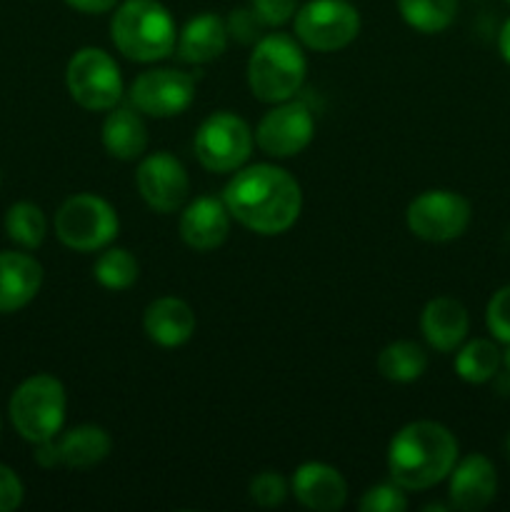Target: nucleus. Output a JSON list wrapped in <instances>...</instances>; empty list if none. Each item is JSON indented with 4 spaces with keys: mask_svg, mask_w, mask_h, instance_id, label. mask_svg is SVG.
Listing matches in <instances>:
<instances>
[{
    "mask_svg": "<svg viewBox=\"0 0 510 512\" xmlns=\"http://www.w3.org/2000/svg\"><path fill=\"white\" fill-rule=\"evenodd\" d=\"M285 495H288V483L283 480V475L273 473V470H265V473L255 475L250 480V498L260 508H278L285 500Z\"/></svg>",
    "mask_w": 510,
    "mask_h": 512,
    "instance_id": "nucleus-29",
    "label": "nucleus"
},
{
    "mask_svg": "<svg viewBox=\"0 0 510 512\" xmlns=\"http://www.w3.org/2000/svg\"><path fill=\"white\" fill-rule=\"evenodd\" d=\"M223 203L230 218L243 228L260 235H278L298 220L303 193L288 170L258 163L235 170L223 190Z\"/></svg>",
    "mask_w": 510,
    "mask_h": 512,
    "instance_id": "nucleus-1",
    "label": "nucleus"
},
{
    "mask_svg": "<svg viewBox=\"0 0 510 512\" xmlns=\"http://www.w3.org/2000/svg\"><path fill=\"white\" fill-rule=\"evenodd\" d=\"M498 48H500V55H503L505 63L510 65V18L505 20V25H503V28H500Z\"/></svg>",
    "mask_w": 510,
    "mask_h": 512,
    "instance_id": "nucleus-35",
    "label": "nucleus"
},
{
    "mask_svg": "<svg viewBox=\"0 0 510 512\" xmlns=\"http://www.w3.org/2000/svg\"><path fill=\"white\" fill-rule=\"evenodd\" d=\"M405 220L415 238L448 243L468 230L470 203L453 190H428L408 205Z\"/></svg>",
    "mask_w": 510,
    "mask_h": 512,
    "instance_id": "nucleus-10",
    "label": "nucleus"
},
{
    "mask_svg": "<svg viewBox=\"0 0 510 512\" xmlns=\"http://www.w3.org/2000/svg\"><path fill=\"white\" fill-rule=\"evenodd\" d=\"M113 440L98 425H78V428L68 430L65 435H55V438L38 443L35 450V460L43 468H63L70 470H85L93 465L103 463L108 458Z\"/></svg>",
    "mask_w": 510,
    "mask_h": 512,
    "instance_id": "nucleus-14",
    "label": "nucleus"
},
{
    "mask_svg": "<svg viewBox=\"0 0 510 512\" xmlns=\"http://www.w3.org/2000/svg\"><path fill=\"white\" fill-rule=\"evenodd\" d=\"M450 505L463 512L485 510L498 493V473L485 455L473 453L450 470Z\"/></svg>",
    "mask_w": 510,
    "mask_h": 512,
    "instance_id": "nucleus-15",
    "label": "nucleus"
},
{
    "mask_svg": "<svg viewBox=\"0 0 510 512\" xmlns=\"http://www.w3.org/2000/svg\"><path fill=\"white\" fill-rule=\"evenodd\" d=\"M503 368L510 373V343H508V348L503 350Z\"/></svg>",
    "mask_w": 510,
    "mask_h": 512,
    "instance_id": "nucleus-36",
    "label": "nucleus"
},
{
    "mask_svg": "<svg viewBox=\"0 0 510 512\" xmlns=\"http://www.w3.org/2000/svg\"><path fill=\"white\" fill-rule=\"evenodd\" d=\"M68 93L85 110H113L123 98V75L118 63L100 48H83L65 70Z\"/></svg>",
    "mask_w": 510,
    "mask_h": 512,
    "instance_id": "nucleus-8",
    "label": "nucleus"
},
{
    "mask_svg": "<svg viewBox=\"0 0 510 512\" xmlns=\"http://www.w3.org/2000/svg\"><path fill=\"white\" fill-rule=\"evenodd\" d=\"M315 135L313 110L303 100H283L263 115L255 143L270 158H293L310 145Z\"/></svg>",
    "mask_w": 510,
    "mask_h": 512,
    "instance_id": "nucleus-11",
    "label": "nucleus"
},
{
    "mask_svg": "<svg viewBox=\"0 0 510 512\" xmlns=\"http://www.w3.org/2000/svg\"><path fill=\"white\" fill-rule=\"evenodd\" d=\"M43 285V265L28 253H0V315L25 308Z\"/></svg>",
    "mask_w": 510,
    "mask_h": 512,
    "instance_id": "nucleus-18",
    "label": "nucleus"
},
{
    "mask_svg": "<svg viewBox=\"0 0 510 512\" xmlns=\"http://www.w3.org/2000/svg\"><path fill=\"white\" fill-rule=\"evenodd\" d=\"M458 463V440L445 425L418 420L395 433L388 448V473L403 490H428L443 483Z\"/></svg>",
    "mask_w": 510,
    "mask_h": 512,
    "instance_id": "nucleus-2",
    "label": "nucleus"
},
{
    "mask_svg": "<svg viewBox=\"0 0 510 512\" xmlns=\"http://www.w3.org/2000/svg\"><path fill=\"white\" fill-rule=\"evenodd\" d=\"M195 83L188 73L170 68L145 70L130 85V103L150 118H173L190 108Z\"/></svg>",
    "mask_w": 510,
    "mask_h": 512,
    "instance_id": "nucleus-12",
    "label": "nucleus"
},
{
    "mask_svg": "<svg viewBox=\"0 0 510 512\" xmlns=\"http://www.w3.org/2000/svg\"><path fill=\"white\" fill-rule=\"evenodd\" d=\"M395 3L405 23L425 35L443 33L458 15V0H395Z\"/></svg>",
    "mask_w": 510,
    "mask_h": 512,
    "instance_id": "nucleus-25",
    "label": "nucleus"
},
{
    "mask_svg": "<svg viewBox=\"0 0 510 512\" xmlns=\"http://www.w3.org/2000/svg\"><path fill=\"white\" fill-rule=\"evenodd\" d=\"M103 148L118 160L143 158L148 148V128L138 108H113L103 123Z\"/></svg>",
    "mask_w": 510,
    "mask_h": 512,
    "instance_id": "nucleus-22",
    "label": "nucleus"
},
{
    "mask_svg": "<svg viewBox=\"0 0 510 512\" xmlns=\"http://www.w3.org/2000/svg\"><path fill=\"white\" fill-rule=\"evenodd\" d=\"M428 370V353L413 340H398L378 355V373L390 383H413Z\"/></svg>",
    "mask_w": 510,
    "mask_h": 512,
    "instance_id": "nucleus-24",
    "label": "nucleus"
},
{
    "mask_svg": "<svg viewBox=\"0 0 510 512\" xmlns=\"http://www.w3.org/2000/svg\"><path fill=\"white\" fill-rule=\"evenodd\" d=\"M250 8L255 10L265 28H278L298 13V0H250Z\"/></svg>",
    "mask_w": 510,
    "mask_h": 512,
    "instance_id": "nucleus-32",
    "label": "nucleus"
},
{
    "mask_svg": "<svg viewBox=\"0 0 510 512\" xmlns=\"http://www.w3.org/2000/svg\"><path fill=\"white\" fill-rule=\"evenodd\" d=\"M5 233L13 243L20 248L35 250L43 245L45 233H48V223H45L43 210L35 203H15L5 213Z\"/></svg>",
    "mask_w": 510,
    "mask_h": 512,
    "instance_id": "nucleus-26",
    "label": "nucleus"
},
{
    "mask_svg": "<svg viewBox=\"0 0 510 512\" xmlns=\"http://www.w3.org/2000/svg\"><path fill=\"white\" fill-rule=\"evenodd\" d=\"M308 60L298 40L285 33H270L255 43L248 60V85L263 103H283L295 98L305 83Z\"/></svg>",
    "mask_w": 510,
    "mask_h": 512,
    "instance_id": "nucleus-4",
    "label": "nucleus"
},
{
    "mask_svg": "<svg viewBox=\"0 0 510 512\" xmlns=\"http://www.w3.org/2000/svg\"><path fill=\"white\" fill-rule=\"evenodd\" d=\"M23 483H20L18 475L8 468V465H0V512H13L23 503Z\"/></svg>",
    "mask_w": 510,
    "mask_h": 512,
    "instance_id": "nucleus-33",
    "label": "nucleus"
},
{
    "mask_svg": "<svg viewBox=\"0 0 510 512\" xmlns=\"http://www.w3.org/2000/svg\"><path fill=\"white\" fill-rule=\"evenodd\" d=\"M295 38L310 50L333 53L360 33V13L348 0H310L293 18Z\"/></svg>",
    "mask_w": 510,
    "mask_h": 512,
    "instance_id": "nucleus-9",
    "label": "nucleus"
},
{
    "mask_svg": "<svg viewBox=\"0 0 510 512\" xmlns=\"http://www.w3.org/2000/svg\"><path fill=\"white\" fill-rule=\"evenodd\" d=\"M290 488L303 508L315 512H335L348 500V485H345L343 475L325 463L300 465Z\"/></svg>",
    "mask_w": 510,
    "mask_h": 512,
    "instance_id": "nucleus-17",
    "label": "nucleus"
},
{
    "mask_svg": "<svg viewBox=\"0 0 510 512\" xmlns=\"http://www.w3.org/2000/svg\"><path fill=\"white\" fill-rule=\"evenodd\" d=\"M65 405V388L58 378L33 375L15 388L10 398V420L20 438L38 445L63 430Z\"/></svg>",
    "mask_w": 510,
    "mask_h": 512,
    "instance_id": "nucleus-5",
    "label": "nucleus"
},
{
    "mask_svg": "<svg viewBox=\"0 0 510 512\" xmlns=\"http://www.w3.org/2000/svg\"><path fill=\"white\" fill-rule=\"evenodd\" d=\"M225 48H228V28H225V20L215 13L190 18L188 25L178 33V43H175L178 58L193 65L218 60L225 53Z\"/></svg>",
    "mask_w": 510,
    "mask_h": 512,
    "instance_id": "nucleus-21",
    "label": "nucleus"
},
{
    "mask_svg": "<svg viewBox=\"0 0 510 512\" xmlns=\"http://www.w3.org/2000/svg\"><path fill=\"white\" fill-rule=\"evenodd\" d=\"M230 233V213L223 198H195L180 215V238L198 253L220 248Z\"/></svg>",
    "mask_w": 510,
    "mask_h": 512,
    "instance_id": "nucleus-16",
    "label": "nucleus"
},
{
    "mask_svg": "<svg viewBox=\"0 0 510 512\" xmlns=\"http://www.w3.org/2000/svg\"><path fill=\"white\" fill-rule=\"evenodd\" d=\"M225 28H228V38H235L243 45H253L263 38V20L255 15L253 8H238L228 15L225 20Z\"/></svg>",
    "mask_w": 510,
    "mask_h": 512,
    "instance_id": "nucleus-31",
    "label": "nucleus"
},
{
    "mask_svg": "<svg viewBox=\"0 0 510 512\" xmlns=\"http://www.w3.org/2000/svg\"><path fill=\"white\" fill-rule=\"evenodd\" d=\"M503 365V353L493 340L475 338L458 350L455 358V373L460 380L470 385H483L498 375Z\"/></svg>",
    "mask_w": 510,
    "mask_h": 512,
    "instance_id": "nucleus-23",
    "label": "nucleus"
},
{
    "mask_svg": "<svg viewBox=\"0 0 510 512\" xmlns=\"http://www.w3.org/2000/svg\"><path fill=\"white\" fill-rule=\"evenodd\" d=\"M135 185H138L140 198L148 203V208L163 215L175 213L190 193V180L183 163L165 150L150 153L148 158L140 160Z\"/></svg>",
    "mask_w": 510,
    "mask_h": 512,
    "instance_id": "nucleus-13",
    "label": "nucleus"
},
{
    "mask_svg": "<svg viewBox=\"0 0 510 512\" xmlns=\"http://www.w3.org/2000/svg\"><path fill=\"white\" fill-rule=\"evenodd\" d=\"M115 48L138 63L168 58L178 43L173 15L158 0H125L110 20Z\"/></svg>",
    "mask_w": 510,
    "mask_h": 512,
    "instance_id": "nucleus-3",
    "label": "nucleus"
},
{
    "mask_svg": "<svg viewBox=\"0 0 510 512\" xmlns=\"http://www.w3.org/2000/svg\"><path fill=\"white\" fill-rule=\"evenodd\" d=\"M253 130L235 113L220 110L205 118L195 133V158L210 173H235L253 153Z\"/></svg>",
    "mask_w": 510,
    "mask_h": 512,
    "instance_id": "nucleus-7",
    "label": "nucleus"
},
{
    "mask_svg": "<svg viewBox=\"0 0 510 512\" xmlns=\"http://www.w3.org/2000/svg\"><path fill=\"white\" fill-rule=\"evenodd\" d=\"M505 455H508V460H510V435L505 438Z\"/></svg>",
    "mask_w": 510,
    "mask_h": 512,
    "instance_id": "nucleus-37",
    "label": "nucleus"
},
{
    "mask_svg": "<svg viewBox=\"0 0 510 512\" xmlns=\"http://www.w3.org/2000/svg\"><path fill=\"white\" fill-rule=\"evenodd\" d=\"M508 3H510V0H508Z\"/></svg>",
    "mask_w": 510,
    "mask_h": 512,
    "instance_id": "nucleus-38",
    "label": "nucleus"
},
{
    "mask_svg": "<svg viewBox=\"0 0 510 512\" xmlns=\"http://www.w3.org/2000/svg\"><path fill=\"white\" fill-rule=\"evenodd\" d=\"M420 328H423L430 348H435L438 353H453L463 345L465 335H468V310L455 298H435L425 305Z\"/></svg>",
    "mask_w": 510,
    "mask_h": 512,
    "instance_id": "nucleus-19",
    "label": "nucleus"
},
{
    "mask_svg": "<svg viewBox=\"0 0 510 512\" xmlns=\"http://www.w3.org/2000/svg\"><path fill=\"white\" fill-rule=\"evenodd\" d=\"M120 220L108 200L93 193H80L65 200L55 213V235L75 253L105 250L118 238Z\"/></svg>",
    "mask_w": 510,
    "mask_h": 512,
    "instance_id": "nucleus-6",
    "label": "nucleus"
},
{
    "mask_svg": "<svg viewBox=\"0 0 510 512\" xmlns=\"http://www.w3.org/2000/svg\"><path fill=\"white\" fill-rule=\"evenodd\" d=\"M138 260L130 250L125 248H105V253H100V258L95 260L93 275L103 288L108 290H128L130 285H135L138 280Z\"/></svg>",
    "mask_w": 510,
    "mask_h": 512,
    "instance_id": "nucleus-27",
    "label": "nucleus"
},
{
    "mask_svg": "<svg viewBox=\"0 0 510 512\" xmlns=\"http://www.w3.org/2000/svg\"><path fill=\"white\" fill-rule=\"evenodd\" d=\"M73 10L85 15H100V13H108L113 10L120 0H65Z\"/></svg>",
    "mask_w": 510,
    "mask_h": 512,
    "instance_id": "nucleus-34",
    "label": "nucleus"
},
{
    "mask_svg": "<svg viewBox=\"0 0 510 512\" xmlns=\"http://www.w3.org/2000/svg\"><path fill=\"white\" fill-rule=\"evenodd\" d=\"M143 328L160 348H178L195 333V313L185 300L158 298L145 308Z\"/></svg>",
    "mask_w": 510,
    "mask_h": 512,
    "instance_id": "nucleus-20",
    "label": "nucleus"
},
{
    "mask_svg": "<svg viewBox=\"0 0 510 512\" xmlns=\"http://www.w3.org/2000/svg\"><path fill=\"white\" fill-rule=\"evenodd\" d=\"M363 512H403L408 510V500L400 485H375L360 498Z\"/></svg>",
    "mask_w": 510,
    "mask_h": 512,
    "instance_id": "nucleus-30",
    "label": "nucleus"
},
{
    "mask_svg": "<svg viewBox=\"0 0 510 512\" xmlns=\"http://www.w3.org/2000/svg\"><path fill=\"white\" fill-rule=\"evenodd\" d=\"M485 323L498 343H510V285L495 290L485 308Z\"/></svg>",
    "mask_w": 510,
    "mask_h": 512,
    "instance_id": "nucleus-28",
    "label": "nucleus"
}]
</instances>
